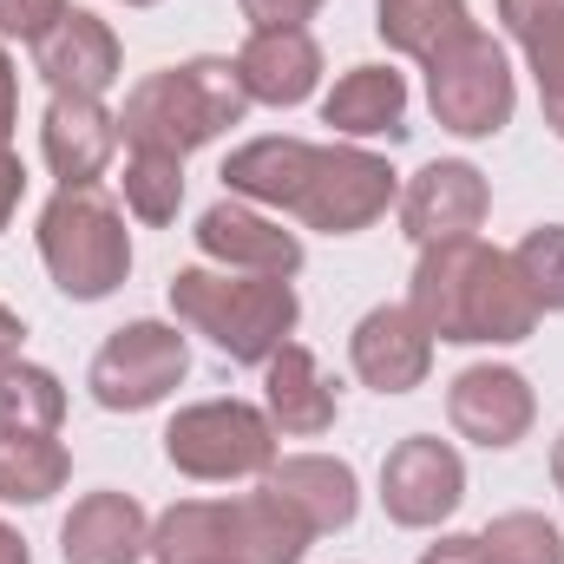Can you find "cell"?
<instances>
[{"label": "cell", "instance_id": "33", "mask_svg": "<svg viewBox=\"0 0 564 564\" xmlns=\"http://www.w3.org/2000/svg\"><path fill=\"white\" fill-rule=\"evenodd\" d=\"M13 119H20V79H13L7 46H0V144H7V132H13Z\"/></svg>", "mask_w": 564, "mask_h": 564}, {"label": "cell", "instance_id": "31", "mask_svg": "<svg viewBox=\"0 0 564 564\" xmlns=\"http://www.w3.org/2000/svg\"><path fill=\"white\" fill-rule=\"evenodd\" d=\"M20 197H26V164H20V151H13V144H0V230L13 224Z\"/></svg>", "mask_w": 564, "mask_h": 564}, {"label": "cell", "instance_id": "30", "mask_svg": "<svg viewBox=\"0 0 564 564\" xmlns=\"http://www.w3.org/2000/svg\"><path fill=\"white\" fill-rule=\"evenodd\" d=\"M250 26H302L322 0H237Z\"/></svg>", "mask_w": 564, "mask_h": 564}, {"label": "cell", "instance_id": "13", "mask_svg": "<svg viewBox=\"0 0 564 564\" xmlns=\"http://www.w3.org/2000/svg\"><path fill=\"white\" fill-rule=\"evenodd\" d=\"M348 368L375 388V394H414L433 375V335L408 302H381L355 322L348 335Z\"/></svg>", "mask_w": 564, "mask_h": 564}, {"label": "cell", "instance_id": "9", "mask_svg": "<svg viewBox=\"0 0 564 564\" xmlns=\"http://www.w3.org/2000/svg\"><path fill=\"white\" fill-rule=\"evenodd\" d=\"M466 499V459L453 453V440L408 433L401 446H388L381 459V512L408 532H426L440 519H453Z\"/></svg>", "mask_w": 564, "mask_h": 564}, {"label": "cell", "instance_id": "3", "mask_svg": "<svg viewBox=\"0 0 564 564\" xmlns=\"http://www.w3.org/2000/svg\"><path fill=\"white\" fill-rule=\"evenodd\" d=\"M250 93L237 79V59H184L164 73H144L119 106V139L132 151H171L191 158L197 144L224 139L230 126H243Z\"/></svg>", "mask_w": 564, "mask_h": 564}, {"label": "cell", "instance_id": "6", "mask_svg": "<svg viewBox=\"0 0 564 564\" xmlns=\"http://www.w3.org/2000/svg\"><path fill=\"white\" fill-rule=\"evenodd\" d=\"M164 459L184 479L230 486V479H263L276 466V421L250 401H191L164 426Z\"/></svg>", "mask_w": 564, "mask_h": 564}, {"label": "cell", "instance_id": "21", "mask_svg": "<svg viewBox=\"0 0 564 564\" xmlns=\"http://www.w3.org/2000/svg\"><path fill=\"white\" fill-rule=\"evenodd\" d=\"M224 506H230V545H237L243 564H302L308 558L315 532H308V519H302L282 492L257 486V492L224 499Z\"/></svg>", "mask_w": 564, "mask_h": 564}, {"label": "cell", "instance_id": "32", "mask_svg": "<svg viewBox=\"0 0 564 564\" xmlns=\"http://www.w3.org/2000/svg\"><path fill=\"white\" fill-rule=\"evenodd\" d=\"M421 564H479V539L473 532H446L440 545H426Z\"/></svg>", "mask_w": 564, "mask_h": 564}, {"label": "cell", "instance_id": "19", "mask_svg": "<svg viewBox=\"0 0 564 564\" xmlns=\"http://www.w3.org/2000/svg\"><path fill=\"white\" fill-rule=\"evenodd\" d=\"M263 486L282 492L302 519H308V532L322 539V532H348L355 525V512H361V486H355V466L348 459H335V453H289L276 466L263 473Z\"/></svg>", "mask_w": 564, "mask_h": 564}, {"label": "cell", "instance_id": "29", "mask_svg": "<svg viewBox=\"0 0 564 564\" xmlns=\"http://www.w3.org/2000/svg\"><path fill=\"white\" fill-rule=\"evenodd\" d=\"M73 0H0V40H40V33H53V20L66 13Z\"/></svg>", "mask_w": 564, "mask_h": 564}, {"label": "cell", "instance_id": "20", "mask_svg": "<svg viewBox=\"0 0 564 564\" xmlns=\"http://www.w3.org/2000/svg\"><path fill=\"white\" fill-rule=\"evenodd\" d=\"M263 414L276 421V433H295V440L328 433L335 414H341L335 381L322 375V361H315L302 341H282L276 355L263 361Z\"/></svg>", "mask_w": 564, "mask_h": 564}, {"label": "cell", "instance_id": "17", "mask_svg": "<svg viewBox=\"0 0 564 564\" xmlns=\"http://www.w3.org/2000/svg\"><path fill=\"white\" fill-rule=\"evenodd\" d=\"M59 558L66 564H139L151 558V519L132 492H86L59 519Z\"/></svg>", "mask_w": 564, "mask_h": 564}, {"label": "cell", "instance_id": "25", "mask_svg": "<svg viewBox=\"0 0 564 564\" xmlns=\"http://www.w3.org/2000/svg\"><path fill=\"white\" fill-rule=\"evenodd\" d=\"M66 421V388L40 361H7L0 368V433H59Z\"/></svg>", "mask_w": 564, "mask_h": 564}, {"label": "cell", "instance_id": "37", "mask_svg": "<svg viewBox=\"0 0 564 564\" xmlns=\"http://www.w3.org/2000/svg\"><path fill=\"white\" fill-rule=\"evenodd\" d=\"M126 7H158V0H126Z\"/></svg>", "mask_w": 564, "mask_h": 564}, {"label": "cell", "instance_id": "11", "mask_svg": "<svg viewBox=\"0 0 564 564\" xmlns=\"http://www.w3.org/2000/svg\"><path fill=\"white\" fill-rule=\"evenodd\" d=\"M197 250H204V263H217V270H237V276H295L302 270V237L295 230H282L276 217L263 210V204H243V197H224V204H210L204 217H197Z\"/></svg>", "mask_w": 564, "mask_h": 564}, {"label": "cell", "instance_id": "4", "mask_svg": "<svg viewBox=\"0 0 564 564\" xmlns=\"http://www.w3.org/2000/svg\"><path fill=\"white\" fill-rule=\"evenodd\" d=\"M40 263L59 295L106 302L132 276V230L126 210L99 184H59L40 210Z\"/></svg>", "mask_w": 564, "mask_h": 564}, {"label": "cell", "instance_id": "2", "mask_svg": "<svg viewBox=\"0 0 564 564\" xmlns=\"http://www.w3.org/2000/svg\"><path fill=\"white\" fill-rule=\"evenodd\" d=\"M171 315L184 328H197L224 361L263 368L295 335L302 302H295V282L282 276H237V270H217V263H191V270L171 276Z\"/></svg>", "mask_w": 564, "mask_h": 564}, {"label": "cell", "instance_id": "14", "mask_svg": "<svg viewBox=\"0 0 564 564\" xmlns=\"http://www.w3.org/2000/svg\"><path fill=\"white\" fill-rule=\"evenodd\" d=\"M119 66H126L119 33L99 13H86V7H66L53 20V33L33 40V73L46 79V93H93V99H106L119 86Z\"/></svg>", "mask_w": 564, "mask_h": 564}, {"label": "cell", "instance_id": "34", "mask_svg": "<svg viewBox=\"0 0 564 564\" xmlns=\"http://www.w3.org/2000/svg\"><path fill=\"white\" fill-rule=\"evenodd\" d=\"M20 341H26V322L0 302V368H7V361H20Z\"/></svg>", "mask_w": 564, "mask_h": 564}, {"label": "cell", "instance_id": "26", "mask_svg": "<svg viewBox=\"0 0 564 564\" xmlns=\"http://www.w3.org/2000/svg\"><path fill=\"white\" fill-rule=\"evenodd\" d=\"M479 539V564H564V539L545 512H499Z\"/></svg>", "mask_w": 564, "mask_h": 564}, {"label": "cell", "instance_id": "8", "mask_svg": "<svg viewBox=\"0 0 564 564\" xmlns=\"http://www.w3.org/2000/svg\"><path fill=\"white\" fill-rule=\"evenodd\" d=\"M191 375V341L171 328V322H126V328H112L106 335V348L93 355V375H86V388H93V401L106 408V414H144V408H158L177 381Z\"/></svg>", "mask_w": 564, "mask_h": 564}, {"label": "cell", "instance_id": "10", "mask_svg": "<svg viewBox=\"0 0 564 564\" xmlns=\"http://www.w3.org/2000/svg\"><path fill=\"white\" fill-rule=\"evenodd\" d=\"M446 421L459 440H473V446H486V453H506V446H519L532 421H539V394H532V381L519 375V368H506V361H473V368H459L453 381H446Z\"/></svg>", "mask_w": 564, "mask_h": 564}, {"label": "cell", "instance_id": "35", "mask_svg": "<svg viewBox=\"0 0 564 564\" xmlns=\"http://www.w3.org/2000/svg\"><path fill=\"white\" fill-rule=\"evenodd\" d=\"M0 564H33V552H26V539H20L13 525H0Z\"/></svg>", "mask_w": 564, "mask_h": 564}, {"label": "cell", "instance_id": "28", "mask_svg": "<svg viewBox=\"0 0 564 564\" xmlns=\"http://www.w3.org/2000/svg\"><path fill=\"white\" fill-rule=\"evenodd\" d=\"M512 270L525 276L532 302H539L545 315H564V224L525 230V243L512 250Z\"/></svg>", "mask_w": 564, "mask_h": 564}, {"label": "cell", "instance_id": "24", "mask_svg": "<svg viewBox=\"0 0 564 564\" xmlns=\"http://www.w3.org/2000/svg\"><path fill=\"white\" fill-rule=\"evenodd\" d=\"M473 26V7L466 0H375V33L408 53V59H433L446 40H459Z\"/></svg>", "mask_w": 564, "mask_h": 564}, {"label": "cell", "instance_id": "15", "mask_svg": "<svg viewBox=\"0 0 564 564\" xmlns=\"http://www.w3.org/2000/svg\"><path fill=\"white\" fill-rule=\"evenodd\" d=\"M119 151V112L93 93H53L40 112V158L59 184H99Z\"/></svg>", "mask_w": 564, "mask_h": 564}, {"label": "cell", "instance_id": "7", "mask_svg": "<svg viewBox=\"0 0 564 564\" xmlns=\"http://www.w3.org/2000/svg\"><path fill=\"white\" fill-rule=\"evenodd\" d=\"M388 204H401V177L381 151H361V144H315L308 158V177H302V197L289 217H302L308 230L322 237H355L368 224L388 217Z\"/></svg>", "mask_w": 564, "mask_h": 564}, {"label": "cell", "instance_id": "23", "mask_svg": "<svg viewBox=\"0 0 564 564\" xmlns=\"http://www.w3.org/2000/svg\"><path fill=\"white\" fill-rule=\"evenodd\" d=\"M66 479L73 453L53 433H0V506H46Z\"/></svg>", "mask_w": 564, "mask_h": 564}, {"label": "cell", "instance_id": "36", "mask_svg": "<svg viewBox=\"0 0 564 564\" xmlns=\"http://www.w3.org/2000/svg\"><path fill=\"white\" fill-rule=\"evenodd\" d=\"M552 486H558V492H564V433H558V440H552Z\"/></svg>", "mask_w": 564, "mask_h": 564}, {"label": "cell", "instance_id": "5", "mask_svg": "<svg viewBox=\"0 0 564 564\" xmlns=\"http://www.w3.org/2000/svg\"><path fill=\"white\" fill-rule=\"evenodd\" d=\"M426 106L453 139H499L519 112V79L486 26H466L426 59Z\"/></svg>", "mask_w": 564, "mask_h": 564}, {"label": "cell", "instance_id": "16", "mask_svg": "<svg viewBox=\"0 0 564 564\" xmlns=\"http://www.w3.org/2000/svg\"><path fill=\"white\" fill-rule=\"evenodd\" d=\"M237 79L250 93V106H302L322 86V46L308 26H250L243 53H237Z\"/></svg>", "mask_w": 564, "mask_h": 564}, {"label": "cell", "instance_id": "27", "mask_svg": "<svg viewBox=\"0 0 564 564\" xmlns=\"http://www.w3.org/2000/svg\"><path fill=\"white\" fill-rule=\"evenodd\" d=\"M119 184H126V210L139 224H171L184 210V158H171V151H132Z\"/></svg>", "mask_w": 564, "mask_h": 564}, {"label": "cell", "instance_id": "1", "mask_svg": "<svg viewBox=\"0 0 564 564\" xmlns=\"http://www.w3.org/2000/svg\"><path fill=\"white\" fill-rule=\"evenodd\" d=\"M408 308L421 315L433 341H453V348H512L545 315L525 276L512 270V250H492L479 237L426 243L408 282Z\"/></svg>", "mask_w": 564, "mask_h": 564}, {"label": "cell", "instance_id": "22", "mask_svg": "<svg viewBox=\"0 0 564 564\" xmlns=\"http://www.w3.org/2000/svg\"><path fill=\"white\" fill-rule=\"evenodd\" d=\"M499 20L539 79L545 126L564 139V0H499Z\"/></svg>", "mask_w": 564, "mask_h": 564}, {"label": "cell", "instance_id": "18", "mask_svg": "<svg viewBox=\"0 0 564 564\" xmlns=\"http://www.w3.org/2000/svg\"><path fill=\"white\" fill-rule=\"evenodd\" d=\"M322 126L335 139H408V79L394 66H348L322 93Z\"/></svg>", "mask_w": 564, "mask_h": 564}, {"label": "cell", "instance_id": "12", "mask_svg": "<svg viewBox=\"0 0 564 564\" xmlns=\"http://www.w3.org/2000/svg\"><path fill=\"white\" fill-rule=\"evenodd\" d=\"M492 210V184L479 164L466 158H433L426 171H414L401 184V230L414 243H446V237H473Z\"/></svg>", "mask_w": 564, "mask_h": 564}]
</instances>
